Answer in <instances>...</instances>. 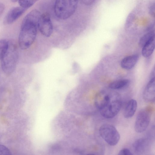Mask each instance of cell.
I'll use <instances>...</instances> for the list:
<instances>
[{"label": "cell", "instance_id": "6da1fadb", "mask_svg": "<svg viewBox=\"0 0 155 155\" xmlns=\"http://www.w3.org/2000/svg\"><path fill=\"white\" fill-rule=\"evenodd\" d=\"M41 15L38 11L35 9L30 12L24 18L18 39V45L21 49H28L34 42Z\"/></svg>", "mask_w": 155, "mask_h": 155}, {"label": "cell", "instance_id": "7a4b0ae2", "mask_svg": "<svg viewBox=\"0 0 155 155\" xmlns=\"http://www.w3.org/2000/svg\"><path fill=\"white\" fill-rule=\"evenodd\" d=\"M94 103L101 116L107 118L115 117L119 112L122 105L120 95L116 92L108 91H102L97 94Z\"/></svg>", "mask_w": 155, "mask_h": 155}, {"label": "cell", "instance_id": "3957f363", "mask_svg": "<svg viewBox=\"0 0 155 155\" xmlns=\"http://www.w3.org/2000/svg\"><path fill=\"white\" fill-rule=\"evenodd\" d=\"M18 58V48L15 42L8 41L6 48L1 59V68L7 75L12 74L15 70Z\"/></svg>", "mask_w": 155, "mask_h": 155}, {"label": "cell", "instance_id": "277c9868", "mask_svg": "<svg viewBox=\"0 0 155 155\" xmlns=\"http://www.w3.org/2000/svg\"><path fill=\"white\" fill-rule=\"evenodd\" d=\"M78 0H56L54 11L59 18L65 20L70 17L75 12Z\"/></svg>", "mask_w": 155, "mask_h": 155}, {"label": "cell", "instance_id": "5b68a950", "mask_svg": "<svg viewBox=\"0 0 155 155\" xmlns=\"http://www.w3.org/2000/svg\"><path fill=\"white\" fill-rule=\"evenodd\" d=\"M101 137L109 145L111 146L116 145L120 139V135L116 128L109 124L102 125L99 129Z\"/></svg>", "mask_w": 155, "mask_h": 155}, {"label": "cell", "instance_id": "8992f818", "mask_svg": "<svg viewBox=\"0 0 155 155\" xmlns=\"http://www.w3.org/2000/svg\"><path fill=\"white\" fill-rule=\"evenodd\" d=\"M151 111L149 108H147L138 113L134 125V129L136 132L141 133L147 129L150 122Z\"/></svg>", "mask_w": 155, "mask_h": 155}, {"label": "cell", "instance_id": "52a82bcc", "mask_svg": "<svg viewBox=\"0 0 155 155\" xmlns=\"http://www.w3.org/2000/svg\"><path fill=\"white\" fill-rule=\"evenodd\" d=\"M38 29L43 35L50 37L53 31V26L49 14L45 13L41 15L39 21Z\"/></svg>", "mask_w": 155, "mask_h": 155}, {"label": "cell", "instance_id": "ba28073f", "mask_svg": "<svg viewBox=\"0 0 155 155\" xmlns=\"http://www.w3.org/2000/svg\"><path fill=\"white\" fill-rule=\"evenodd\" d=\"M26 10L21 7L11 8L5 17L3 23L5 25L12 24L21 16Z\"/></svg>", "mask_w": 155, "mask_h": 155}, {"label": "cell", "instance_id": "9c48e42d", "mask_svg": "<svg viewBox=\"0 0 155 155\" xmlns=\"http://www.w3.org/2000/svg\"><path fill=\"white\" fill-rule=\"evenodd\" d=\"M155 77L152 78L147 85L143 93V98L145 101L153 102L155 101Z\"/></svg>", "mask_w": 155, "mask_h": 155}, {"label": "cell", "instance_id": "30bf717a", "mask_svg": "<svg viewBox=\"0 0 155 155\" xmlns=\"http://www.w3.org/2000/svg\"><path fill=\"white\" fill-rule=\"evenodd\" d=\"M137 107V103L136 100L131 99L127 104L123 112L124 117L129 118L134 114Z\"/></svg>", "mask_w": 155, "mask_h": 155}, {"label": "cell", "instance_id": "8fae6325", "mask_svg": "<svg viewBox=\"0 0 155 155\" xmlns=\"http://www.w3.org/2000/svg\"><path fill=\"white\" fill-rule=\"evenodd\" d=\"M139 56L134 54L127 56L124 58L120 63L121 67L123 69L129 70L134 67L138 60Z\"/></svg>", "mask_w": 155, "mask_h": 155}, {"label": "cell", "instance_id": "7c38bea8", "mask_svg": "<svg viewBox=\"0 0 155 155\" xmlns=\"http://www.w3.org/2000/svg\"><path fill=\"white\" fill-rule=\"evenodd\" d=\"M148 147L147 140L143 138H140L136 140L133 144L134 152L137 154H140L144 153Z\"/></svg>", "mask_w": 155, "mask_h": 155}, {"label": "cell", "instance_id": "4fadbf2b", "mask_svg": "<svg viewBox=\"0 0 155 155\" xmlns=\"http://www.w3.org/2000/svg\"><path fill=\"white\" fill-rule=\"evenodd\" d=\"M155 46V37L147 42L142 47V54L144 57L150 56L153 52Z\"/></svg>", "mask_w": 155, "mask_h": 155}, {"label": "cell", "instance_id": "5bb4252c", "mask_svg": "<svg viewBox=\"0 0 155 155\" xmlns=\"http://www.w3.org/2000/svg\"><path fill=\"white\" fill-rule=\"evenodd\" d=\"M130 83L127 79H123L114 81L110 83L109 87L113 90H119L123 89L127 86Z\"/></svg>", "mask_w": 155, "mask_h": 155}, {"label": "cell", "instance_id": "9a60e30c", "mask_svg": "<svg viewBox=\"0 0 155 155\" xmlns=\"http://www.w3.org/2000/svg\"><path fill=\"white\" fill-rule=\"evenodd\" d=\"M154 37L155 33L154 31H151L147 33L140 38L139 42V46L142 47L147 42Z\"/></svg>", "mask_w": 155, "mask_h": 155}, {"label": "cell", "instance_id": "2e32d148", "mask_svg": "<svg viewBox=\"0 0 155 155\" xmlns=\"http://www.w3.org/2000/svg\"><path fill=\"white\" fill-rule=\"evenodd\" d=\"M39 0H19L18 1L20 7L26 9L32 6Z\"/></svg>", "mask_w": 155, "mask_h": 155}, {"label": "cell", "instance_id": "e0dca14e", "mask_svg": "<svg viewBox=\"0 0 155 155\" xmlns=\"http://www.w3.org/2000/svg\"><path fill=\"white\" fill-rule=\"evenodd\" d=\"M135 19V14L130 13L128 15L125 22V26L126 28L129 27L134 23Z\"/></svg>", "mask_w": 155, "mask_h": 155}, {"label": "cell", "instance_id": "ac0fdd59", "mask_svg": "<svg viewBox=\"0 0 155 155\" xmlns=\"http://www.w3.org/2000/svg\"><path fill=\"white\" fill-rule=\"evenodd\" d=\"M8 41L5 39L0 40V60L6 48Z\"/></svg>", "mask_w": 155, "mask_h": 155}, {"label": "cell", "instance_id": "d6986e66", "mask_svg": "<svg viewBox=\"0 0 155 155\" xmlns=\"http://www.w3.org/2000/svg\"><path fill=\"white\" fill-rule=\"evenodd\" d=\"M10 150L5 146L0 144V155H11Z\"/></svg>", "mask_w": 155, "mask_h": 155}, {"label": "cell", "instance_id": "ffe728a7", "mask_svg": "<svg viewBox=\"0 0 155 155\" xmlns=\"http://www.w3.org/2000/svg\"><path fill=\"white\" fill-rule=\"evenodd\" d=\"M119 155H132L133 154L130 150L127 148H124L118 152Z\"/></svg>", "mask_w": 155, "mask_h": 155}, {"label": "cell", "instance_id": "44dd1931", "mask_svg": "<svg viewBox=\"0 0 155 155\" xmlns=\"http://www.w3.org/2000/svg\"><path fill=\"white\" fill-rule=\"evenodd\" d=\"M149 13L152 16L154 17L155 14V6L154 3L150 4L149 6Z\"/></svg>", "mask_w": 155, "mask_h": 155}, {"label": "cell", "instance_id": "7402d4cb", "mask_svg": "<svg viewBox=\"0 0 155 155\" xmlns=\"http://www.w3.org/2000/svg\"><path fill=\"white\" fill-rule=\"evenodd\" d=\"M83 4L86 5L92 4L95 0H80Z\"/></svg>", "mask_w": 155, "mask_h": 155}, {"label": "cell", "instance_id": "603a6c76", "mask_svg": "<svg viewBox=\"0 0 155 155\" xmlns=\"http://www.w3.org/2000/svg\"><path fill=\"white\" fill-rule=\"evenodd\" d=\"M5 8L4 5L3 3L0 2V16L3 12Z\"/></svg>", "mask_w": 155, "mask_h": 155}, {"label": "cell", "instance_id": "cb8c5ba5", "mask_svg": "<svg viewBox=\"0 0 155 155\" xmlns=\"http://www.w3.org/2000/svg\"><path fill=\"white\" fill-rule=\"evenodd\" d=\"M19 0H11V1L12 2H16L17 1H18Z\"/></svg>", "mask_w": 155, "mask_h": 155}]
</instances>
